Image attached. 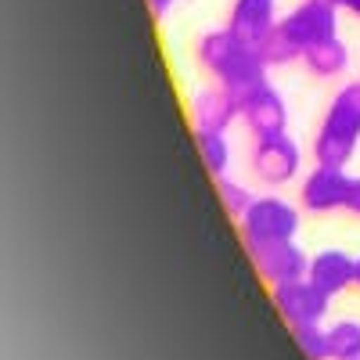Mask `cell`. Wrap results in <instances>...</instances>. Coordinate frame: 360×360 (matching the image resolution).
Wrapping results in <instances>:
<instances>
[{"instance_id":"cell-1","label":"cell","mask_w":360,"mask_h":360,"mask_svg":"<svg viewBox=\"0 0 360 360\" xmlns=\"http://www.w3.org/2000/svg\"><path fill=\"white\" fill-rule=\"evenodd\" d=\"M195 54L198 62L209 69L220 86H227L231 94L242 101L249 98L256 86L266 83V62L259 58V51L252 44H245L242 37H234L231 29H213V33H202L198 44H195Z\"/></svg>"},{"instance_id":"cell-2","label":"cell","mask_w":360,"mask_h":360,"mask_svg":"<svg viewBox=\"0 0 360 360\" xmlns=\"http://www.w3.org/2000/svg\"><path fill=\"white\" fill-rule=\"evenodd\" d=\"M360 144V79L346 83L328 105L314 137V159L324 166H346Z\"/></svg>"},{"instance_id":"cell-3","label":"cell","mask_w":360,"mask_h":360,"mask_svg":"<svg viewBox=\"0 0 360 360\" xmlns=\"http://www.w3.org/2000/svg\"><path fill=\"white\" fill-rule=\"evenodd\" d=\"M238 234H242L249 252H256L263 245H274V242H295L299 209L285 198H274V195L252 198V205L238 217Z\"/></svg>"},{"instance_id":"cell-4","label":"cell","mask_w":360,"mask_h":360,"mask_svg":"<svg viewBox=\"0 0 360 360\" xmlns=\"http://www.w3.org/2000/svg\"><path fill=\"white\" fill-rule=\"evenodd\" d=\"M328 299L310 278H295V281H285V285H274L270 288V303L281 314V321L288 328H299V324H321L324 314H328Z\"/></svg>"},{"instance_id":"cell-5","label":"cell","mask_w":360,"mask_h":360,"mask_svg":"<svg viewBox=\"0 0 360 360\" xmlns=\"http://www.w3.org/2000/svg\"><path fill=\"white\" fill-rule=\"evenodd\" d=\"M303 169V152L288 134H274V137H256L252 148V173L263 180V184L278 188L288 184V180L299 176Z\"/></svg>"},{"instance_id":"cell-6","label":"cell","mask_w":360,"mask_h":360,"mask_svg":"<svg viewBox=\"0 0 360 360\" xmlns=\"http://www.w3.org/2000/svg\"><path fill=\"white\" fill-rule=\"evenodd\" d=\"M349 188H353V176L346 173V166H324V162H317L303 176L299 202H303L307 213H335V209H346Z\"/></svg>"},{"instance_id":"cell-7","label":"cell","mask_w":360,"mask_h":360,"mask_svg":"<svg viewBox=\"0 0 360 360\" xmlns=\"http://www.w3.org/2000/svg\"><path fill=\"white\" fill-rule=\"evenodd\" d=\"M188 115H191V130L224 134V130H231L234 119H242V101L220 83L217 86H202L198 94L188 101Z\"/></svg>"},{"instance_id":"cell-8","label":"cell","mask_w":360,"mask_h":360,"mask_svg":"<svg viewBox=\"0 0 360 360\" xmlns=\"http://www.w3.org/2000/svg\"><path fill=\"white\" fill-rule=\"evenodd\" d=\"M285 33L299 44V47H314L321 40H332L335 29H339V15H335V4H321V0H307L299 4L292 15L281 18Z\"/></svg>"},{"instance_id":"cell-9","label":"cell","mask_w":360,"mask_h":360,"mask_svg":"<svg viewBox=\"0 0 360 360\" xmlns=\"http://www.w3.org/2000/svg\"><path fill=\"white\" fill-rule=\"evenodd\" d=\"M259 278L274 288V285H285V281H295V278H307L310 270V259L307 252L299 249L295 242H274V245H263L256 252H249Z\"/></svg>"},{"instance_id":"cell-10","label":"cell","mask_w":360,"mask_h":360,"mask_svg":"<svg viewBox=\"0 0 360 360\" xmlns=\"http://www.w3.org/2000/svg\"><path fill=\"white\" fill-rule=\"evenodd\" d=\"M242 119L256 137H274L288 130V108L270 83L256 86L249 98H242Z\"/></svg>"},{"instance_id":"cell-11","label":"cell","mask_w":360,"mask_h":360,"mask_svg":"<svg viewBox=\"0 0 360 360\" xmlns=\"http://www.w3.org/2000/svg\"><path fill=\"white\" fill-rule=\"evenodd\" d=\"M274 25H278V4L274 0H234L231 11H227V29L252 47H259Z\"/></svg>"},{"instance_id":"cell-12","label":"cell","mask_w":360,"mask_h":360,"mask_svg":"<svg viewBox=\"0 0 360 360\" xmlns=\"http://www.w3.org/2000/svg\"><path fill=\"white\" fill-rule=\"evenodd\" d=\"M307 278L324 292V295H339L346 292L349 285H356V259L339 252V249H324L310 259V270Z\"/></svg>"},{"instance_id":"cell-13","label":"cell","mask_w":360,"mask_h":360,"mask_svg":"<svg viewBox=\"0 0 360 360\" xmlns=\"http://www.w3.org/2000/svg\"><path fill=\"white\" fill-rule=\"evenodd\" d=\"M303 65H307L310 76L332 79V76L346 72V65H349V51H346V44H342L339 37L321 40V44H314V47L303 51Z\"/></svg>"},{"instance_id":"cell-14","label":"cell","mask_w":360,"mask_h":360,"mask_svg":"<svg viewBox=\"0 0 360 360\" xmlns=\"http://www.w3.org/2000/svg\"><path fill=\"white\" fill-rule=\"evenodd\" d=\"M195 134V148L202 155V166L217 176H227V166H231V144L224 134H213V130H191Z\"/></svg>"},{"instance_id":"cell-15","label":"cell","mask_w":360,"mask_h":360,"mask_svg":"<svg viewBox=\"0 0 360 360\" xmlns=\"http://www.w3.org/2000/svg\"><path fill=\"white\" fill-rule=\"evenodd\" d=\"M256 51H259V58H263L266 65H292V62H303V47H299V44L285 33L281 22L270 29V37H266Z\"/></svg>"},{"instance_id":"cell-16","label":"cell","mask_w":360,"mask_h":360,"mask_svg":"<svg viewBox=\"0 0 360 360\" xmlns=\"http://www.w3.org/2000/svg\"><path fill=\"white\" fill-rule=\"evenodd\" d=\"M332 360H360V321H335L328 328Z\"/></svg>"},{"instance_id":"cell-17","label":"cell","mask_w":360,"mask_h":360,"mask_svg":"<svg viewBox=\"0 0 360 360\" xmlns=\"http://www.w3.org/2000/svg\"><path fill=\"white\" fill-rule=\"evenodd\" d=\"M295 346L303 349L307 360H332V349H328V328L324 324H299L292 328Z\"/></svg>"},{"instance_id":"cell-18","label":"cell","mask_w":360,"mask_h":360,"mask_svg":"<svg viewBox=\"0 0 360 360\" xmlns=\"http://www.w3.org/2000/svg\"><path fill=\"white\" fill-rule=\"evenodd\" d=\"M217 195H220V202H224V209L238 220L245 213V209L252 205V195H249V188L245 184H238V180H231V176H217Z\"/></svg>"},{"instance_id":"cell-19","label":"cell","mask_w":360,"mask_h":360,"mask_svg":"<svg viewBox=\"0 0 360 360\" xmlns=\"http://www.w3.org/2000/svg\"><path fill=\"white\" fill-rule=\"evenodd\" d=\"M346 213L360 217V176H353V188H349V202H346Z\"/></svg>"},{"instance_id":"cell-20","label":"cell","mask_w":360,"mask_h":360,"mask_svg":"<svg viewBox=\"0 0 360 360\" xmlns=\"http://www.w3.org/2000/svg\"><path fill=\"white\" fill-rule=\"evenodd\" d=\"M173 4H176V0H148V8H152L155 18H166L173 11Z\"/></svg>"},{"instance_id":"cell-21","label":"cell","mask_w":360,"mask_h":360,"mask_svg":"<svg viewBox=\"0 0 360 360\" xmlns=\"http://www.w3.org/2000/svg\"><path fill=\"white\" fill-rule=\"evenodd\" d=\"M339 8H346L349 15H356V18H360V0H339Z\"/></svg>"},{"instance_id":"cell-22","label":"cell","mask_w":360,"mask_h":360,"mask_svg":"<svg viewBox=\"0 0 360 360\" xmlns=\"http://www.w3.org/2000/svg\"><path fill=\"white\" fill-rule=\"evenodd\" d=\"M321 4H335V8H339V0H321Z\"/></svg>"},{"instance_id":"cell-23","label":"cell","mask_w":360,"mask_h":360,"mask_svg":"<svg viewBox=\"0 0 360 360\" xmlns=\"http://www.w3.org/2000/svg\"><path fill=\"white\" fill-rule=\"evenodd\" d=\"M356 285H360V259H356Z\"/></svg>"}]
</instances>
